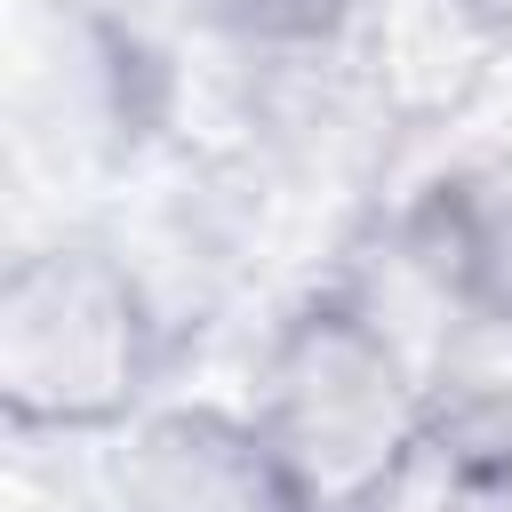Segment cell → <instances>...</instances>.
I'll list each match as a JSON object with an SVG mask.
<instances>
[{"instance_id": "6da1fadb", "label": "cell", "mask_w": 512, "mask_h": 512, "mask_svg": "<svg viewBox=\"0 0 512 512\" xmlns=\"http://www.w3.org/2000/svg\"><path fill=\"white\" fill-rule=\"evenodd\" d=\"M176 304L128 240H24L0 272V424L16 440H120L160 408Z\"/></svg>"}, {"instance_id": "277c9868", "label": "cell", "mask_w": 512, "mask_h": 512, "mask_svg": "<svg viewBox=\"0 0 512 512\" xmlns=\"http://www.w3.org/2000/svg\"><path fill=\"white\" fill-rule=\"evenodd\" d=\"M96 512H304V504L272 464L264 432L248 424V408L160 400L120 432Z\"/></svg>"}, {"instance_id": "5b68a950", "label": "cell", "mask_w": 512, "mask_h": 512, "mask_svg": "<svg viewBox=\"0 0 512 512\" xmlns=\"http://www.w3.org/2000/svg\"><path fill=\"white\" fill-rule=\"evenodd\" d=\"M424 432L432 464H512V320L464 304L432 344H424Z\"/></svg>"}, {"instance_id": "8992f818", "label": "cell", "mask_w": 512, "mask_h": 512, "mask_svg": "<svg viewBox=\"0 0 512 512\" xmlns=\"http://www.w3.org/2000/svg\"><path fill=\"white\" fill-rule=\"evenodd\" d=\"M416 208L440 232L464 304L512 320V144L464 160L456 176H440L432 192H416Z\"/></svg>"}, {"instance_id": "52a82bcc", "label": "cell", "mask_w": 512, "mask_h": 512, "mask_svg": "<svg viewBox=\"0 0 512 512\" xmlns=\"http://www.w3.org/2000/svg\"><path fill=\"white\" fill-rule=\"evenodd\" d=\"M360 0H168L192 32L240 48V56H288V48H336Z\"/></svg>"}, {"instance_id": "7a4b0ae2", "label": "cell", "mask_w": 512, "mask_h": 512, "mask_svg": "<svg viewBox=\"0 0 512 512\" xmlns=\"http://www.w3.org/2000/svg\"><path fill=\"white\" fill-rule=\"evenodd\" d=\"M240 408L304 512H392L408 472L432 456L424 368L408 336L376 320L336 272L264 328Z\"/></svg>"}, {"instance_id": "ba28073f", "label": "cell", "mask_w": 512, "mask_h": 512, "mask_svg": "<svg viewBox=\"0 0 512 512\" xmlns=\"http://www.w3.org/2000/svg\"><path fill=\"white\" fill-rule=\"evenodd\" d=\"M432 512H512V464L440 472V504H432Z\"/></svg>"}, {"instance_id": "9c48e42d", "label": "cell", "mask_w": 512, "mask_h": 512, "mask_svg": "<svg viewBox=\"0 0 512 512\" xmlns=\"http://www.w3.org/2000/svg\"><path fill=\"white\" fill-rule=\"evenodd\" d=\"M448 8L464 16L472 40H488L496 56H512V0H448Z\"/></svg>"}, {"instance_id": "3957f363", "label": "cell", "mask_w": 512, "mask_h": 512, "mask_svg": "<svg viewBox=\"0 0 512 512\" xmlns=\"http://www.w3.org/2000/svg\"><path fill=\"white\" fill-rule=\"evenodd\" d=\"M168 128V56L120 0H16L8 136L56 176H120Z\"/></svg>"}]
</instances>
